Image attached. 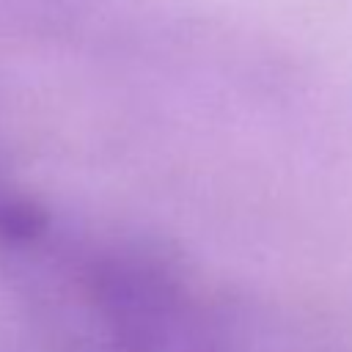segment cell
I'll use <instances>...</instances> for the list:
<instances>
[{
    "label": "cell",
    "mask_w": 352,
    "mask_h": 352,
    "mask_svg": "<svg viewBox=\"0 0 352 352\" xmlns=\"http://www.w3.org/2000/svg\"><path fill=\"white\" fill-rule=\"evenodd\" d=\"M96 294L121 352H160L168 336V305L162 289L146 272L110 267L99 278Z\"/></svg>",
    "instance_id": "1"
},
{
    "label": "cell",
    "mask_w": 352,
    "mask_h": 352,
    "mask_svg": "<svg viewBox=\"0 0 352 352\" xmlns=\"http://www.w3.org/2000/svg\"><path fill=\"white\" fill-rule=\"evenodd\" d=\"M47 228V214L30 201H6L0 204V239L6 242H30Z\"/></svg>",
    "instance_id": "2"
}]
</instances>
